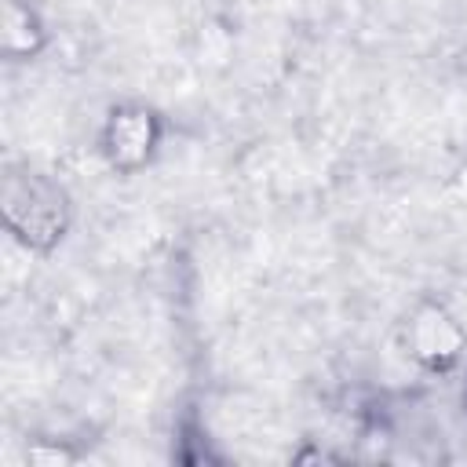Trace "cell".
<instances>
[{
    "label": "cell",
    "instance_id": "obj_1",
    "mask_svg": "<svg viewBox=\"0 0 467 467\" xmlns=\"http://www.w3.org/2000/svg\"><path fill=\"white\" fill-rule=\"evenodd\" d=\"M7 215L18 230H26V237L33 241H51L62 230V204L55 193H47L44 186H29V201L22 204H7Z\"/></svg>",
    "mask_w": 467,
    "mask_h": 467
},
{
    "label": "cell",
    "instance_id": "obj_2",
    "mask_svg": "<svg viewBox=\"0 0 467 467\" xmlns=\"http://www.w3.org/2000/svg\"><path fill=\"white\" fill-rule=\"evenodd\" d=\"M150 142H153L150 113H120L109 124V153L117 164H139L150 153Z\"/></svg>",
    "mask_w": 467,
    "mask_h": 467
},
{
    "label": "cell",
    "instance_id": "obj_3",
    "mask_svg": "<svg viewBox=\"0 0 467 467\" xmlns=\"http://www.w3.org/2000/svg\"><path fill=\"white\" fill-rule=\"evenodd\" d=\"M412 343H416V354L420 358L438 361V358H452L456 354L460 332H456V325L441 310H423L416 317V325H412Z\"/></svg>",
    "mask_w": 467,
    "mask_h": 467
}]
</instances>
